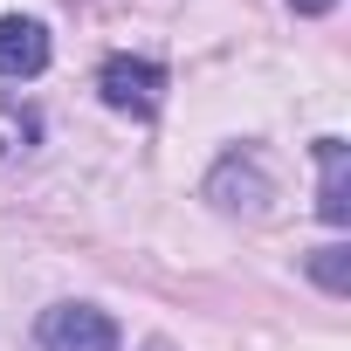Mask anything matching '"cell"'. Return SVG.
<instances>
[{
    "label": "cell",
    "mask_w": 351,
    "mask_h": 351,
    "mask_svg": "<svg viewBox=\"0 0 351 351\" xmlns=\"http://www.w3.org/2000/svg\"><path fill=\"white\" fill-rule=\"evenodd\" d=\"M310 276H317L330 296H344V289H351V248H344V241L317 248V255H310Z\"/></svg>",
    "instance_id": "obj_5"
},
{
    "label": "cell",
    "mask_w": 351,
    "mask_h": 351,
    "mask_svg": "<svg viewBox=\"0 0 351 351\" xmlns=\"http://www.w3.org/2000/svg\"><path fill=\"white\" fill-rule=\"evenodd\" d=\"M49 69V28L28 14H0V76H42Z\"/></svg>",
    "instance_id": "obj_3"
},
{
    "label": "cell",
    "mask_w": 351,
    "mask_h": 351,
    "mask_svg": "<svg viewBox=\"0 0 351 351\" xmlns=\"http://www.w3.org/2000/svg\"><path fill=\"white\" fill-rule=\"evenodd\" d=\"M289 8H296V14H330L337 0H289Z\"/></svg>",
    "instance_id": "obj_6"
},
{
    "label": "cell",
    "mask_w": 351,
    "mask_h": 351,
    "mask_svg": "<svg viewBox=\"0 0 351 351\" xmlns=\"http://www.w3.org/2000/svg\"><path fill=\"white\" fill-rule=\"evenodd\" d=\"M317 172H324V186H317V214L330 228L351 221V145L344 138H317Z\"/></svg>",
    "instance_id": "obj_4"
},
{
    "label": "cell",
    "mask_w": 351,
    "mask_h": 351,
    "mask_svg": "<svg viewBox=\"0 0 351 351\" xmlns=\"http://www.w3.org/2000/svg\"><path fill=\"white\" fill-rule=\"evenodd\" d=\"M97 90H104V104H110L117 117H158V104H165V69L145 62V56H110V62L97 69Z\"/></svg>",
    "instance_id": "obj_1"
},
{
    "label": "cell",
    "mask_w": 351,
    "mask_h": 351,
    "mask_svg": "<svg viewBox=\"0 0 351 351\" xmlns=\"http://www.w3.org/2000/svg\"><path fill=\"white\" fill-rule=\"evenodd\" d=\"M35 337H42V351H117L124 344L110 310H97V303H49Z\"/></svg>",
    "instance_id": "obj_2"
}]
</instances>
